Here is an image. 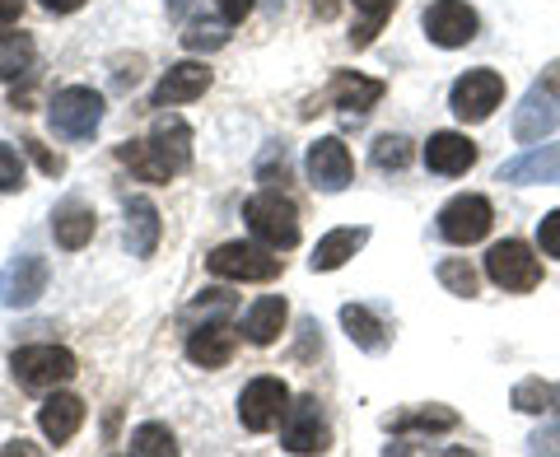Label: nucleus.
Returning a JSON list of instances; mask_svg holds the SVG:
<instances>
[{
    "label": "nucleus",
    "mask_w": 560,
    "mask_h": 457,
    "mask_svg": "<svg viewBox=\"0 0 560 457\" xmlns=\"http://www.w3.org/2000/svg\"><path fill=\"white\" fill-rule=\"evenodd\" d=\"M243 220H248L253 234L276 253H290L294 243H300V210H294L290 197H280L276 187H267V191H257V197L243 201Z\"/></svg>",
    "instance_id": "nucleus-1"
},
{
    "label": "nucleus",
    "mask_w": 560,
    "mask_h": 457,
    "mask_svg": "<svg viewBox=\"0 0 560 457\" xmlns=\"http://www.w3.org/2000/svg\"><path fill=\"white\" fill-rule=\"evenodd\" d=\"M556 127H560V61H551V66L533 80V90L523 94L518 113H514V140L533 145V140L551 136Z\"/></svg>",
    "instance_id": "nucleus-2"
},
{
    "label": "nucleus",
    "mask_w": 560,
    "mask_h": 457,
    "mask_svg": "<svg viewBox=\"0 0 560 457\" xmlns=\"http://www.w3.org/2000/svg\"><path fill=\"white\" fill-rule=\"evenodd\" d=\"M10 374L28 392H51V388H61V383L75 378L80 364L66 345H24L10 355Z\"/></svg>",
    "instance_id": "nucleus-3"
},
{
    "label": "nucleus",
    "mask_w": 560,
    "mask_h": 457,
    "mask_svg": "<svg viewBox=\"0 0 560 457\" xmlns=\"http://www.w3.org/2000/svg\"><path fill=\"white\" fill-rule=\"evenodd\" d=\"M210 276L220 280H253V285H261V280H276L280 267H285V257H276V248H257V243H220L215 253L206 257Z\"/></svg>",
    "instance_id": "nucleus-4"
},
{
    "label": "nucleus",
    "mask_w": 560,
    "mask_h": 457,
    "mask_svg": "<svg viewBox=\"0 0 560 457\" xmlns=\"http://www.w3.org/2000/svg\"><path fill=\"white\" fill-rule=\"evenodd\" d=\"M47 121H51V131L66 140H90L103 127V94L84 90V84H70V90L51 98Z\"/></svg>",
    "instance_id": "nucleus-5"
},
{
    "label": "nucleus",
    "mask_w": 560,
    "mask_h": 457,
    "mask_svg": "<svg viewBox=\"0 0 560 457\" xmlns=\"http://www.w3.org/2000/svg\"><path fill=\"white\" fill-rule=\"evenodd\" d=\"M486 276H490V285H500L510 294H528V290L541 285V261L533 257L528 243L504 238V243H495V248L486 253Z\"/></svg>",
    "instance_id": "nucleus-6"
},
{
    "label": "nucleus",
    "mask_w": 560,
    "mask_h": 457,
    "mask_svg": "<svg viewBox=\"0 0 560 457\" xmlns=\"http://www.w3.org/2000/svg\"><path fill=\"white\" fill-rule=\"evenodd\" d=\"M500 98H504V75L500 70H467V75L453 80V90H448V108L458 121H486L490 113L500 108Z\"/></svg>",
    "instance_id": "nucleus-7"
},
{
    "label": "nucleus",
    "mask_w": 560,
    "mask_h": 457,
    "mask_svg": "<svg viewBox=\"0 0 560 457\" xmlns=\"http://www.w3.org/2000/svg\"><path fill=\"white\" fill-rule=\"evenodd\" d=\"M290 411V388L280 378H253L248 388L238 392V420L248 434H267L276 430Z\"/></svg>",
    "instance_id": "nucleus-8"
},
{
    "label": "nucleus",
    "mask_w": 560,
    "mask_h": 457,
    "mask_svg": "<svg viewBox=\"0 0 560 457\" xmlns=\"http://www.w3.org/2000/svg\"><path fill=\"white\" fill-rule=\"evenodd\" d=\"M490 224H495V210H490V201L477 197V191H463V197H453L440 210V238L458 243V248H467V243H481L490 234Z\"/></svg>",
    "instance_id": "nucleus-9"
},
{
    "label": "nucleus",
    "mask_w": 560,
    "mask_h": 457,
    "mask_svg": "<svg viewBox=\"0 0 560 457\" xmlns=\"http://www.w3.org/2000/svg\"><path fill=\"white\" fill-rule=\"evenodd\" d=\"M47 257L38 253H24L14 257L5 271H0V304L5 308H33L38 298L47 294Z\"/></svg>",
    "instance_id": "nucleus-10"
},
{
    "label": "nucleus",
    "mask_w": 560,
    "mask_h": 457,
    "mask_svg": "<svg viewBox=\"0 0 560 457\" xmlns=\"http://www.w3.org/2000/svg\"><path fill=\"white\" fill-rule=\"evenodd\" d=\"M425 38L444 51L467 47L477 38V10H471L467 0H434L425 10Z\"/></svg>",
    "instance_id": "nucleus-11"
},
{
    "label": "nucleus",
    "mask_w": 560,
    "mask_h": 457,
    "mask_svg": "<svg viewBox=\"0 0 560 457\" xmlns=\"http://www.w3.org/2000/svg\"><path fill=\"white\" fill-rule=\"evenodd\" d=\"M280 444L290 453H327L331 448V430L323 420V407L313 397H300L285 411V425H280Z\"/></svg>",
    "instance_id": "nucleus-12"
},
{
    "label": "nucleus",
    "mask_w": 560,
    "mask_h": 457,
    "mask_svg": "<svg viewBox=\"0 0 560 457\" xmlns=\"http://www.w3.org/2000/svg\"><path fill=\"white\" fill-rule=\"evenodd\" d=\"M350 173H355V164H350V150L337 136H323L318 145H308V183L318 191L337 197V191L350 187Z\"/></svg>",
    "instance_id": "nucleus-13"
},
{
    "label": "nucleus",
    "mask_w": 560,
    "mask_h": 457,
    "mask_svg": "<svg viewBox=\"0 0 560 457\" xmlns=\"http://www.w3.org/2000/svg\"><path fill=\"white\" fill-rule=\"evenodd\" d=\"M234 345H238V331L224 323V318H206L201 327H191V331H187V360H191V364H201V368L230 364Z\"/></svg>",
    "instance_id": "nucleus-14"
},
{
    "label": "nucleus",
    "mask_w": 560,
    "mask_h": 457,
    "mask_svg": "<svg viewBox=\"0 0 560 457\" xmlns=\"http://www.w3.org/2000/svg\"><path fill=\"white\" fill-rule=\"evenodd\" d=\"M378 98H383V80L355 75V70H337L327 84V103L341 117H364L370 108H378Z\"/></svg>",
    "instance_id": "nucleus-15"
},
{
    "label": "nucleus",
    "mask_w": 560,
    "mask_h": 457,
    "mask_svg": "<svg viewBox=\"0 0 560 457\" xmlns=\"http://www.w3.org/2000/svg\"><path fill=\"white\" fill-rule=\"evenodd\" d=\"M500 183H514V187H560V140L556 145H533L528 154H518L500 168Z\"/></svg>",
    "instance_id": "nucleus-16"
},
{
    "label": "nucleus",
    "mask_w": 560,
    "mask_h": 457,
    "mask_svg": "<svg viewBox=\"0 0 560 457\" xmlns=\"http://www.w3.org/2000/svg\"><path fill=\"white\" fill-rule=\"evenodd\" d=\"M471 164H477V145L463 131H434L425 140V168L440 173V178H458Z\"/></svg>",
    "instance_id": "nucleus-17"
},
{
    "label": "nucleus",
    "mask_w": 560,
    "mask_h": 457,
    "mask_svg": "<svg viewBox=\"0 0 560 457\" xmlns=\"http://www.w3.org/2000/svg\"><path fill=\"white\" fill-rule=\"evenodd\" d=\"M94 224H98L94 206H84L75 197L51 210V238H57V248H66V253H80L84 243L94 238Z\"/></svg>",
    "instance_id": "nucleus-18"
},
{
    "label": "nucleus",
    "mask_w": 560,
    "mask_h": 457,
    "mask_svg": "<svg viewBox=\"0 0 560 457\" xmlns=\"http://www.w3.org/2000/svg\"><path fill=\"white\" fill-rule=\"evenodd\" d=\"M210 90V70L197 61H183V66H168V75L160 80L154 90V108H178V103H191Z\"/></svg>",
    "instance_id": "nucleus-19"
},
{
    "label": "nucleus",
    "mask_w": 560,
    "mask_h": 457,
    "mask_svg": "<svg viewBox=\"0 0 560 457\" xmlns=\"http://www.w3.org/2000/svg\"><path fill=\"white\" fill-rule=\"evenodd\" d=\"M38 425H43V434H47L57 448L70 444V438L80 434V425H84V401H80V397H70V392L47 397V401H43V411H38Z\"/></svg>",
    "instance_id": "nucleus-20"
},
{
    "label": "nucleus",
    "mask_w": 560,
    "mask_h": 457,
    "mask_svg": "<svg viewBox=\"0 0 560 457\" xmlns=\"http://www.w3.org/2000/svg\"><path fill=\"white\" fill-rule=\"evenodd\" d=\"M364 243H370V228H364V224H355V228H331V234L318 238V248H313L308 267L313 271H341L346 261L364 248Z\"/></svg>",
    "instance_id": "nucleus-21"
},
{
    "label": "nucleus",
    "mask_w": 560,
    "mask_h": 457,
    "mask_svg": "<svg viewBox=\"0 0 560 457\" xmlns=\"http://www.w3.org/2000/svg\"><path fill=\"white\" fill-rule=\"evenodd\" d=\"M160 210H154L150 197H127V248L131 257H154L160 248Z\"/></svg>",
    "instance_id": "nucleus-22"
},
{
    "label": "nucleus",
    "mask_w": 560,
    "mask_h": 457,
    "mask_svg": "<svg viewBox=\"0 0 560 457\" xmlns=\"http://www.w3.org/2000/svg\"><path fill=\"white\" fill-rule=\"evenodd\" d=\"M341 327H346V337L355 341L360 350H370V355H383V350H388V341H393L388 323H383L374 308H364V304H346V308H341Z\"/></svg>",
    "instance_id": "nucleus-23"
},
{
    "label": "nucleus",
    "mask_w": 560,
    "mask_h": 457,
    "mask_svg": "<svg viewBox=\"0 0 560 457\" xmlns=\"http://www.w3.org/2000/svg\"><path fill=\"white\" fill-rule=\"evenodd\" d=\"M150 145L160 150V160L173 168V178H178V173L191 164V127L183 117H160V121H154Z\"/></svg>",
    "instance_id": "nucleus-24"
},
{
    "label": "nucleus",
    "mask_w": 560,
    "mask_h": 457,
    "mask_svg": "<svg viewBox=\"0 0 560 457\" xmlns=\"http://www.w3.org/2000/svg\"><path fill=\"white\" fill-rule=\"evenodd\" d=\"M290 318V304L280 294H261L257 304L248 308V318H243V337H248L253 345H271L280 337V327H285Z\"/></svg>",
    "instance_id": "nucleus-25"
},
{
    "label": "nucleus",
    "mask_w": 560,
    "mask_h": 457,
    "mask_svg": "<svg viewBox=\"0 0 560 457\" xmlns=\"http://www.w3.org/2000/svg\"><path fill=\"white\" fill-rule=\"evenodd\" d=\"M383 430H393V434H448V430H458V411H453V407L397 411V415L383 420Z\"/></svg>",
    "instance_id": "nucleus-26"
},
{
    "label": "nucleus",
    "mask_w": 560,
    "mask_h": 457,
    "mask_svg": "<svg viewBox=\"0 0 560 457\" xmlns=\"http://www.w3.org/2000/svg\"><path fill=\"white\" fill-rule=\"evenodd\" d=\"M117 160L127 164L140 183H168L173 168L160 160V150L150 145V140H127V145H117Z\"/></svg>",
    "instance_id": "nucleus-27"
},
{
    "label": "nucleus",
    "mask_w": 560,
    "mask_h": 457,
    "mask_svg": "<svg viewBox=\"0 0 560 457\" xmlns=\"http://www.w3.org/2000/svg\"><path fill=\"white\" fill-rule=\"evenodd\" d=\"M510 401H514V411H523V415H551L560 407V383L523 378V383H514Z\"/></svg>",
    "instance_id": "nucleus-28"
},
{
    "label": "nucleus",
    "mask_w": 560,
    "mask_h": 457,
    "mask_svg": "<svg viewBox=\"0 0 560 457\" xmlns=\"http://www.w3.org/2000/svg\"><path fill=\"white\" fill-rule=\"evenodd\" d=\"M350 5H355V14H360V24H355V33H350V43H355V47H370L374 33L388 24V14L401 5V0H350Z\"/></svg>",
    "instance_id": "nucleus-29"
},
{
    "label": "nucleus",
    "mask_w": 560,
    "mask_h": 457,
    "mask_svg": "<svg viewBox=\"0 0 560 457\" xmlns=\"http://www.w3.org/2000/svg\"><path fill=\"white\" fill-rule=\"evenodd\" d=\"M28 66H33L28 33H0V80H20Z\"/></svg>",
    "instance_id": "nucleus-30"
},
{
    "label": "nucleus",
    "mask_w": 560,
    "mask_h": 457,
    "mask_svg": "<svg viewBox=\"0 0 560 457\" xmlns=\"http://www.w3.org/2000/svg\"><path fill=\"white\" fill-rule=\"evenodd\" d=\"M411 164V140L407 136H378L374 140V168L378 173H401Z\"/></svg>",
    "instance_id": "nucleus-31"
},
{
    "label": "nucleus",
    "mask_w": 560,
    "mask_h": 457,
    "mask_svg": "<svg viewBox=\"0 0 560 457\" xmlns=\"http://www.w3.org/2000/svg\"><path fill=\"white\" fill-rule=\"evenodd\" d=\"M440 285L458 298H477V271L467 267V257H448L440 261Z\"/></svg>",
    "instance_id": "nucleus-32"
},
{
    "label": "nucleus",
    "mask_w": 560,
    "mask_h": 457,
    "mask_svg": "<svg viewBox=\"0 0 560 457\" xmlns=\"http://www.w3.org/2000/svg\"><path fill=\"white\" fill-rule=\"evenodd\" d=\"M131 453L136 457H173V453H178V444H173V434L164 425H140L131 434Z\"/></svg>",
    "instance_id": "nucleus-33"
},
{
    "label": "nucleus",
    "mask_w": 560,
    "mask_h": 457,
    "mask_svg": "<svg viewBox=\"0 0 560 457\" xmlns=\"http://www.w3.org/2000/svg\"><path fill=\"white\" fill-rule=\"evenodd\" d=\"M276 178L280 183L290 178V150H285V140H271V145L261 150V160H257V183L276 187Z\"/></svg>",
    "instance_id": "nucleus-34"
},
{
    "label": "nucleus",
    "mask_w": 560,
    "mask_h": 457,
    "mask_svg": "<svg viewBox=\"0 0 560 457\" xmlns=\"http://www.w3.org/2000/svg\"><path fill=\"white\" fill-rule=\"evenodd\" d=\"M224 38H230V33H224V24H191L187 33H183V47L187 51H215V47H224Z\"/></svg>",
    "instance_id": "nucleus-35"
},
{
    "label": "nucleus",
    "mask_w": 560,
    "mask_h": 457,
    "mask_svg": "<svg viewBox=\"0 0 560 457\" xmlns=\"http://www.w3.org/2000/svg\"><path fill=\"white\" fill-rule=\"evenodd\" d=\"M191 313H206V318H224V313H234V294L224 290H201L191 298Z\"/></svg>",
    "instance_id": "nucleus-36"
},
{
    "label": "nucleus",
    "mask_w": 560,
    "mask_h": 457,
    "mask_svg": "<svg viewBox=\"0 0 560 457\" xmlns=\"http://www.w3.org/2000/svg\"><path fill=\"white\" fill-rule=\"evenodd\" d=\"M537 248L560 261V210H551V215L537 220Z\"/></svg>",
    "instance_id": "nucleus-37"
},
{
    "label": "nucleus",
    "mask_w": 560,
    "mask_h": 457,
    "mask_svg": "<svg viewBox=\"0 0 560 457\" xmlns=\"http://www.w3.org/2000/svg\"><path fill=\"white\" fill-rule=\"evenodd\" d=\"M24 187V164L20 154H14L10 145H0V191H20Z\"/></svg>",
    "instance_id": "nucleus-38"
},
{
    "label": "nucleus",
    "mask_w": 560,
    "mask_h": 457,
    "mask_svg": "<svg viewBox=\"0 0 560 457\" xmlns=\"http://www.w3.org/2000/svg\"><path fill=\"white\" fill-rule=\"evenodd\" d=\"M551 415H556L551 425H541V430L528 438V448H533V453H560V407H556Z\"/></svg>",
    "instance_id": "nucleus-39"
},
{
    "label": "nucleus",
    "mask_w": 560,
    "mask_h": 457,
    "mask_svg": "<svg viewBox=\"0 0 560 457\" xmlns=\"http://www.w3.org/2000/svg\"><path fill=\"white\" fill-rule=\"evenodd\" d=\"M220 14H224V24H243L248 20V10H253V0H215Z\"/></svg>",
    "instance_id": "nucleus-40"
},
{
    "label": "nucleus",
    "mask_w": 560,
    "mask_h": 457,
    "mask_svg": "<svg viewBox=\"0 0 560 457\" xmlns=\"http://www.w3.org/2000/svg\"><path fill=\"white\" fill-rule=\"evenodd\" d=\"M38 5H43L47 14H75V10L84 5V0H38Z\"/></svg>",
    "instance_id": "nucleus-41"
},
{
    "label": "nucleus",
    "mask_w": 560,
    "mask_h": 457,
    "mask_svg": "<svg viewBox=\"0 0 560 457\" xmlns=\"http://www.w3.org/2000/svg\"><path fill=\"white\" fill-rule=\"evenodd\" d=\"M28 0H0V24H10V20H20Z\"/></svg>",
    "instance_id": "nucleus-42"
},
{
    "label": "nucleus",
    "mask_w": 560,
    "mask_h": 457,
    "mask_svg": "<svg viewBox=\"0 0 560 457\" xmlns=\"http://www.w3.org/2000/svg\"><path fill=\"white\" fill-rule=\"evenodd\" d=\"M187 5H191V0H168V14H183Z\"/></svg>",
    "instance_id": "nucleus-43"
},
{
    "label": "nucleus",
    "mask_w": 560,
    "mask_h": 457,
    "mask_svg": "<svg viewBox=\"0 0 560 457\" xmlns=\"http://www.w3.org/2000/svg\"><path fill=\"white\" fill-rule=\"evenodd\" d=\"M318 14H323V20H331V0H318Z\"/></svg>",
    "instance_id": "nucleus-44"
}]
</instances>
